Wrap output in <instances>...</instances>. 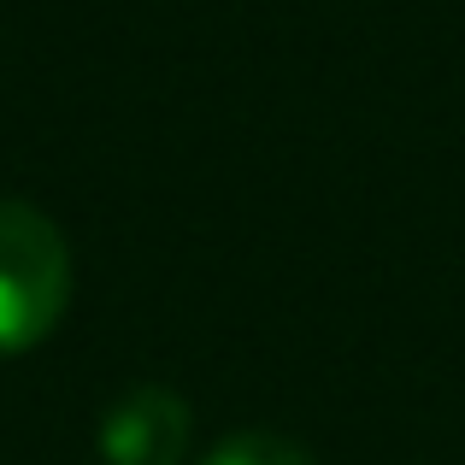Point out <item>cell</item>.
Wrapping results in <instances>:
<instances>
[{
  "label": "cell",
  "mask_w": 465,
  "mask_h": 465,
  "mask_svg": "<svg viewBox=\"0 0 465 465\" xmlns=\"http://www.w3.org/2000/svg\"><path fill=\"white\" fill-rule=\"evenodd\" d=\"M201 465H318V460L301 442L277 436V430H242V436H230V442H218Z\"/></svg>",
  "instance_id": "3957f363"
},
{
  "label": "cell",
  "mask_w": 465,
  "mask_h": 465,
  "mask_svg": "<svg viewBox=\"0 0 465 465\" xmlns=\"http://www.w3.org/2000/svg\"><path fill=\"white\" fill-rule=\"evenodd\" d=\"M94 442L106 465H177L189 448V407L171 389L142 383L106 407Z\"/></svg>",
  "instance_id": "7a4b0ae2"
},
{
  "label": "cell",
  "mask_w": 465,
  "mask_h": 465,
  "mask_svg": "<svg viewBox=\"0 0 465 465\" xmlns=\"http://www.w3.org/2000/svg\"><path fill=\"white\" fill-rule=\"evenodd\" d=\"M71 248L30 201H0V353H24L65 318Z\"/></svg>",
  "instance_id": "6da1fadb"
}]
</instances>
